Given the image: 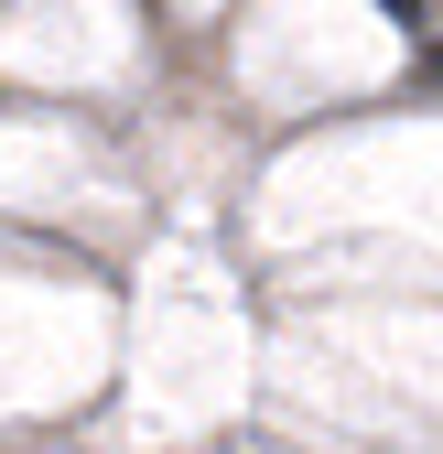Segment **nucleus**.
Returning <instances> with one entry per match:
<instances>
[{
	"mask_svg": "<svg viewBox=\"0 0 443 454\" xmlns=\"http://www.w3.org/2000/svg\"><path fill=\"white\" fill-rule=\"evenodd\" d=\"M378 12H390L400 33H422V22H432V0H378Z\"/></svg>",
	"mask_w": 443,
	"mask_h": 454,
	"instance_id": "f257e3e1",
	"label": "nucleus"
}]
</instances>
